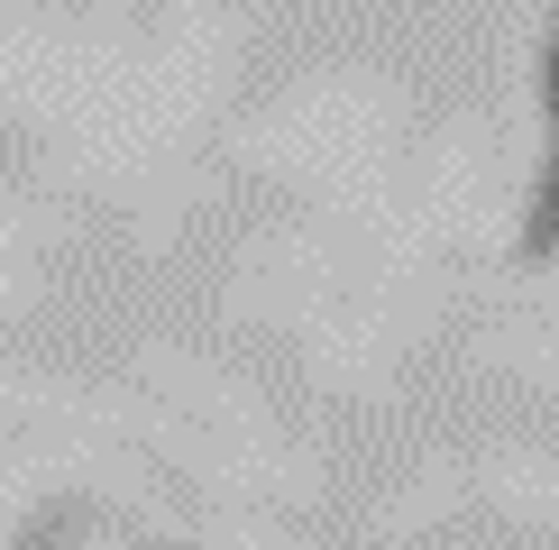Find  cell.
Instances as JSON below:
<instances>
[{
	"mask_svg": "<svg viewBox=\"0 0 559 550\" xmlns=\"http://www.w3.org/2000/svg\"><path fill=\"white\" fill-rule=\"evenodd\" d=\"M550 120H559V37H550Z\"/></svg>",
	"mask_w": 559,
	"mask_h": 550,
	"instance_id": "obj_1",
	"label": "cell"
},
{
	"mask_svg": "<svg viewBox=\"0 0 559 550\" xmlns=\"http://www.w3.org/2000/svg\"><path fill=\"white\" fill-rule=\"evenodd\" d=\"M550 202H559V166H550Z\"/></svg>",
	"mask_w": 559,
	"mask_h": 550,
	"instance_id": "obj_2",
	"label": "cell"
}]
</instances>
